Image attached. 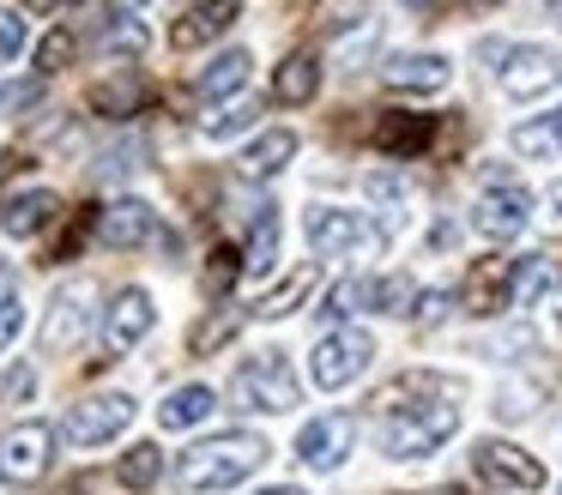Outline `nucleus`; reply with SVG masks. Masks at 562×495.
Returning <instances> with one entry per match:
<instances>
[{
    "label": "nucleus",
    "instance_id": "40",
    "mask_svg": "<svg viewBox=\"0 0 562 495\" xmlns=\"http://www.w3.org/2000/svg\"><path fill=\"white\" fill-rule=\"evenodd\" d=\"M0 393H7V398H13V405H19V398H31V393H37V374H31V369H13V374H7V386H0Z\"/></svg>",
    "mask_w": 562,
    "mask_h": 495
},
{
    "label": "nucleus",
    "instance_id": "44",
    "mask_svg": "<svg viewBox=\"0 0 562 495\" xmlns=\"http://www.w3.org/2000/svg\"><path fill=\"white\" fill-rule=\"evenodd\" d=\"M260 495H308V490H303V483H267Z\"/></svg>",
    "mask_w": 562,
    "mask_h": 495
},
{
    "label": "nucleus",
    "instance_id": "20",
    "mask_svg": "<svg viewBox=\"0 0 562 495\" xmlns=\"http://www.w3.org/2000/svg\"><path fill=\"white\" fill-rule=\"evenodd\" d=\"M291 157H296V133L291 127H272V133H260V139L236 157V169H243L248 181H267V176H279Z\"/></svg>",
    "mask_w": 562,
    "mask_h": 495
},
{
    "label": "nucleus",
    "instance_id": "19",
    "mask_svg": "<svg viewBox=\"0 0 562 495\" xmlns=\"http://www.w3.org/2000/svg\"><path fill=\"white\" fill-rule=\"evenodd\" d=\"M55 212H61V200H55L49 188H25L0 205V229H7V236H37V229L55 224Z\"/></svg>",
    "mask_w": 562,
    "mask_h": 495
},
{
    "label": "nucleus",
    "instance_id": "38",
    "mask_svg": "<svg viewBox=\"0 0 562 495\" xmlns=\"http://www.w3.org/2000/svg\"><path fill=\"white\" fill-rule=\"evenodd\" d=\"M19 326H25V302H19V296H0V350L19 338Z\"/></svg>",
    "mask_w": 562,
    "mask_h": 495
},
{
    "label": "nucleus",
    "instance_id": "15",
    "mask_svg": "<svg viewBox=\"0 0 562 495\" xmlns=\"http://www.w3.org/2000/svg\"><path fill=\"white\" fill-rule=\"evenodd\" d=\"M98 236L110 248H146V241H158V212L146 200H115L98 212Z\"/></svg>",
    "mask_w": 562,
    "mask_h": 495
},
{
    "label": "nucleus",
    "instance_id": "46",
    "mask_svg": "<svg viewBox=\"0 0 562 495\" xmlns=\"http://www.w3.org/2000/svg\"><path fill=\"white\" fill-rule=\"evenodd\" d=\"M134 7H146V0H115V12H122V19H127V12H134Z\"/></svg>",
    "mask_w": 562,
    "mask_h": 495
},
{
    "label": "nucleus",
    "instance_id": "41",
    "mask_svg": "<svg viewBox=\"0 0 562 495\" xmlns=\"http://www.w3.org/2000/svg\"><path fill=\"white\" fill-rule=\"evenodd\" d=\"M25 103H37V85H7L0 91V109H25Z\"/></svg>",
    "mask_w": 562,
    "mask_h": 495
},
{
    "label": "nucleus",
    "instance_id": "43",
    "mask_svg": "<svg viewBox=\"0 0 562 495\" xmlns=\"http://www.w3.org/2000/svg\"><path fill=\"white\" fill-rule=\"evenodd\" d=\"M61 7H74V0H25V12H61Z\"/></svg>",
    "mask_w": 562,
    "mask_h": 495
},
{
    "label": "nucleus",
    "instance_id": "12",
    "mask_svg": "<svg viewBox=\"0 0 562 495\" xmlns=\"http://www.w3.org/2000/svg\"><path fill=\"white\" fill-rule=\"evenodd\" d=\"M369 241L381 236L369 229L363 212H345V205H315L308 212V248L315 254H351V248H369Z\"/></svg>",
    "mask_w": 562,
    "mask_h": 495
},
{
    "label": "nucleus",
    "instance_id": "1",
    "mask_svg": "<svg viewBox=\"0 0 562 495\" xmlns=\"http://www.w3.org/2000/svg\"><path fill=\"white\" fill-rule=\"evenodd\" d=\"M260 459H267V441L255 429H231V435H212V441L188 447L176 459V483L182 490H231L248 471H260Z\"/></svg>",
    "mask_w": 562,
    "mask_h": 495
},
{
    "label": "nucleus",
    "instance_id": "35",
    "mask_svg": "<svg viewBox=\"0 0 562 495\" xmlns=\"http://www.w3.org/2000/svg\"><path fill=\"white\" fill-rule=\"evenodd\" d=\"M74 60V31H49L37 43V72H61Z\"/></svg>",
    "mask_w": 562,
    "mask_h": 495
},
{
    "label": "nucleus",
    "instance_id": "36",
    "mask_svg": "<svg viewBox=\"0 0 562 495\" xmlns=\"http://www.w3.org/2000/svg\"><path fill=\"white\" fill-rule=\"evenodd\" d=\"M236 278H243V254H236V248H212V260H206V290H231Z\"/></svg>",
    "mask_w": 562,
    "mask_h": 495
},
{
    "label": "nucleus",
    "instance_id": "37",
    "mask_svg": "<svg viewBox=\"0 0 562 495\" xmlns=\"http://www.w3.org/2000/svg\"><path fill=\"white\" fill-rule=\"evenodd\" d=\"M19 48H25V19L0 12V60H19Z\"/></svg>",
    "mask_w": 562,
    "mask_h": 495
},
{
    "label": "nucleus",
    "instance_id": "34",
    "mask_svg": "<svg viewBox=\"0 0 562 495\" xmlns=\"http://www.w3.org/2000/svg\"><path fill=\"white\" fill-rule=\"evenodd\" d=\"M115 24H103V48H122V55H139V48H146V24L139 19H122V12H110Z\"/></svg>",
    "mask_w": 562,
    "mask_h": 495
},
{
    "label": "nucleus",
    "instance_id": "2",
    "mask_svg": "<svg viewBox=\"0 0 562 495\" xmlns=\"http://www.w3.org/2000/svg\"><path fill=\"white\" fill-rule=\"evenodd\" d=\"M453 429H460V405H448V398H424V405L387 410L381 447H387V459H429L441 441H453Z\"/></svg>",
    "mask_w": 562,
    "mask_h": 495
},
{
    "label": "nucleus",
    "instance_id": "4",
    "mask_svg": "<svg viewBox=\"0 0 562 495\" xmlns=\"http://www.w3.org/2000/svg\"><path fill=\"white\" fill-rule=\"evenodd\" d=\"M369 357H375V338L357 333V326H333V333H321L315 357H308V374H315V386H345L357 381V374L369 369Z\"/></svg>",
    "mask_w": 562,
    "mask_h": 495
},
{
    "label": "nucleus",
    "instance_id": "30",
    "mask_svg": "<svg viewBox=\"0 0 562 495\" xmlns=\"http://www.w3.org/2000/svg\"><path fill=\"white\" fill-rule=\"evenodd\" d=\"M260 121V103H218V109H206V115H200V133H206V139H236V133L243 127H255Z\"/></svg>",
    "mask_w": 562,
    "mask_h": 495
},
{
    "label": "nucleus",
    "instance_id": "9",
    "mask_svg": "<svg viewBox=\"0 0 562 495\" xmlns=\"http://www.w3.org/2000/svg\"><path fill=\"white\" fill-rule=\"evenodd\" d=\"M472 471L484 483H502V490H538V483H544V465L514 441H477L472 447Z\"/></svg>",
    "mask_w": 562,
    "mask_h": 495
},
{
    "label": "nucleus",
    "instance_id": "32",
    "mask_svg": "<svg viewBox=\"0 0 562 495\" xmlns=\"http://www.w3.org/2000/svg\"><path fill=\"white\" fill-rule=\"evenodd\" d=\"M146 103V85L139 79H110V85H91V109L98 115H127V109Z\"/></svg>",
    "mask_w": 562,
    "mask_h": 495
},
{
    "label": "nucleus",
    "instance_id": "29",
    "mask_svg": "<svg viewBox=\"0 0 562 495\" xmlns=\"http://www.w3.org/2000/svg\"><path fill=\"white\" fill-rule=\"evenodd\" d=\"M357 308H375V278H345V284H333L315 314L321 320H345V314H357Z\"/></svg>",
    "mask_w": 562,
    "mask_h": 495
},
{
    "label": "nucleus",
    "instance_id": "33",
    "mask_svg": "<svg viewBox=\"0 0 562 495\" xmlns=\"http://www.w3.org/2000/svg\"><path fill=\"white\" fill-rule=\"evenodd\" d=\"M375 308H381V314H412V308H417V284H412L405 272L375 278Z\"/></svg>",
    "mask_w": 562,
    "mask_h": 495
},
{
    "label": "nucleus",
    "instance_id": "27",
    "mask_svg": "<svg viewBox=\"0 0 562 495\" xmlns=\"http://www.w3.org/2000/svg\"><path fill=\"white\" fill-rule=\"evenodd\" d=\"M272 260H279V212L260 205L255 236H248V248H243V272H272Z\"/></svg>",
    "mask_w": 562,
    "mask_h": 495
},
{
    "label": "nucleus",
    "instance_id": "11",
    "mask_svg": "<svg viewBox=\"0 0 562 495\" xmlns=\"http://www.w3.org/2000/svg\"><path fill=\"white\" fill-rule=\"evenodd\" d=\"M55 459V429L49 423H19L7 441H0V477H13V483H31L43 477Z\"/></svg>",
    "mask_w": 562,
    "mask_h": 495
},
{
    "label": "nucleus",
    "instance_id": "5",
    "mask_svg": "<svg viewBox=\"0 0 562 495\" xmlns=\"http://www.w3.org/2000/svg\"><path fill=\"white\" fill-rule=\"evenodd\" d=\"M127 423H134V398L127 393H91V398H79V405L67 410L61 435L74 447H98V441H115Z\"/></svg>",
    "mask_w": 562,
    "mask_h": 495
},
{
    "label": "nucleus",
    "instance_id": "14",
    "mask_svg": "<svg viewBox=\"0 0 562 495\" xmlns=\"http://www.w3.org/2000/svg\"><path fill=\"white\" fill-rule=\"evenodd\" d=\"M429 139H436V115H412V109H387V115H375V127H369V145L387 151V157H417Z\"/></svg>",
    "mask_w": 562,
    "mask_h": 495
},
{
    "label": "nucleus",
    "instance_id": "21",
    "mask_svg": "<svg viewBox=\"0 0 562 495\" xmlns=\"http://www.w3.org/2000/svg\"><path fill=\"white\" fill-rule=\"evenodd\" d=\"M321 91V60L315 55H291L279 72H272V103H308Z\"/></svg>",
    "mask_w": 562,
    "mask_h": 495
},
{
    "label": "nucleus",
    "instance_id": "25",
    "mask_svg": "<svg viewBox=\"0 0 562 495\" xmlns=\"http://www.w3.org/2000/svg\"><path fill=\"white\" fill-rule=\"evenodd\" d=\"M550 260L544 254H520V260H514V284H508V308H532L538 296H544L550 290Z\"/></svg>",
    "mask_w": 562,
    "mask_h": 495
},
{
    "label": "nucleus",
    "instance_id": "16",
    "mask_svg": "<svg viewBox=\"0 0 562 495\" xmlns=\"http://www.w3.org/2000/svg\"><path fill=\"white\" fill-rule=\"evenodd\" d=\"M236 12H243V0H200V7H188L170 24V48H206L212 36H224L236 24Z\"/></svg>",
    "mask_w": 562,
    "mask_h": 495
},
{
    "label": "nucleus",
    "instance_id": "26",
    "mask_svg": "<svg viewBox=\"0 0 562 495\" xmlns=\"http://www.w3.org/2000/svg\"><path fill=\"white\" fill-rule=\"evenodd\" d=\"M248 67H255V55H248V48H224V55L200 72V97H231L236 85L248 79Z\"/></svg>",
    "mask_w": 562,
    "mask_h": 495
},
{
    "label": "nucleus",
    "instance_id": "3",
    "mask_svg": "<svg viewBox=\"0 0 562 495\" xmlns=\"http://www.w3.org/2000/svg\"><path fill=\"white\" fill-rule=\"evenodd\" d=\"M231 398L243 410H291L296 398H303V386H296L291 357H284V350H260V357H248L243 369H236Z\"/></svg>",
    "mask_w": 562,
    "mask_h": 495
},
{
    "label": "nucleus",
    "instance_id": "13",
    "mask_svg": "<svg viewBox=\"0 0 562 495\" xmlns=\"http://www.w3.org/2000/svg\"><path fill=\"white\" fill-rule=\"evenodd\" d=\"M508 284H514V260H502V254H484V260L465 266V314H496L508 308Z\"/></svg>",
    "mask_w": 562,
    "mask_h": 495
},
{
    "label": "nucleus",
    "instance_id": "8",
    "mask_svg": "<svg viewBox=\"0 0 562 495\" xmlns=\"http://www.w3.org/2000/svg\"><path fill=\"white\" fill-rule=\"evenodd\" d=\"M557 85H562L557 48H544V43H514V48H508V67H502V91H508V97L532 103V97L557 91Z\"/></svg>",
    "mask_w": 562,
    "mask_h": 495
},
{
    "label": "nucleus",
    "instance_id": "22",
    "mask_svg": "<svg viewBox=\"0 0 562 495\" xmlns=\"http://www.w3.org/2000/svg\"><path fill=\"white\" fill-rule=\"evenodd\" d=\"M212 405H218L212 386H176V393L158 405V423L164 429H194L200 417H212Z\"/></svg>",
    "mask_w": 562,
    "mask_h": 495
},
{
    "label": "nucleus",
    "instance_id": "23",
    "mask_svg": "<svg viewBox=\"0 0 562 495\" xmlns=\"http://www.w3.org/2000/svg\"><path fill=\"white\" fill-rule=\"evenodd\" d=\"M308 290H315V266H296L291 278H279V284H272L267 296L255 302V314H260V320H284V314H296V308H303V296H308Z\"/></svg>",
    "mask_w": 562,
    "mask_h": 495
},
{
    "label": "nucleus",
    "instance_id": "18",
    "mask_svg": "<svg viewBox=\"0 0 562 495\" xmlns=\"http://www.w3.org/2000/svg\"><path fill=\"white\" fill-rule=\"evenodd\" d=\"M86 314H91V284H67L49 308V326H43V350H67L79 345L86 333Z\"/></svg>",
    "mask_w": 562,
    "mask_h": 495
},
{
    "label": "nucleus",
    "instance_id": "17",
    "mask_svg": "<svg viewBox=\"0 0 562 495\" xmlns=\"http://www.w3.org/2000/svg\"><path fill=\"white\" fill-rule=\"evenodd\" d=\"M448 79H453V67L436 48H424V55H393L387 67H381V85H387V91H441Z\"/></svg>",
    "mask_w": 562,
    "mask_h": 495
},
{
    "label": "nucleus",
    "instance_id": "10",
    "mask_svg": "<svg viewBox=\"0 0 562 495\" xmlns=\"http://www.w3.org/2000/svg\"><path fill=\"white\" fill-rule=\"evenodd\" d=\"M357 447V417H345V410H327V417L303 423V435H296V459L315 471H333L345 465V453Z\"/></svg>",
    "mask_w": 562,
    "mask_h": 495
},
{
    "label": "nucleus",
    "instance_id": "24",
    "mask_svg": "<svg viewBox=\"0 0 562 495\" xmlns=\"http://www.w3.org/2000/svg\"><path fill=\"white\" fill-rule=\"evenodd\" d=\"M514 151L520 157H562V109L557 115H532L514 127Z\"/></svg>",
    "mask_w": 562,
    "mask_h": 495
},
{
    "label": "nucleus",
    "instance_id": "45",
    "mask_svg": "<svg viewBox=\"0 0 562 495\" xmlns=\"http://www.w3.org/2000/svg\"><path fill=\"white\" fill-rule=\"evenodd\" d=\"M429 495H472L465 483H441V490H429Z\"/></svg>",
    "mask_w": 562,
    "mask_h": 495
},
{
    "label": "nucleus",
    "instance_id": "47",
    "mask_svg": "<svg viewBox=\"0 0 562 495\" xmlns=\"http://www.w3.org/2000/svg\"><path fill=\"white\" fill-rule=\"evenodd\" d=\"M557 495H562V490H557Z\"/></svg>",
    "mask_w": 562,
    "mask_h": 495
},
{
    "label": "nucleus",
    "instance_id": "28",
    "mask_svg": "<svg viewBox=\"0 0 562 495\" xmlns=\"http://www.w3.org/2000/svg\"><path fill=\"white\" fill-rule=\"evenodd\" d=\"M236 333H243V308H212L206 320H200L194 333H188V350H194V357H212V350L231 345Z\"/></svg>",
    "mask_w": 562,
    "mask_h": 495
},
{
    "label": "nucleus",
    "instance_id": "6",
    "mask_svg": "<svg viewBox=\"0 0 562 495\" xmlns=\"http://www.w3.org/2000/svg\"><path fill=\"white\" fill-rule=\"evenodd\" d=\"M151 320H158V308H151V290H139V284L115 290L110 314H103V362H110V357H127V350H134L139 338L151 333Z\"/></svg>",
    "mask_w": 562,
    "mask_h": 495
},
{
    "label": "nucleus",
    "instance_id": "7",
    "mask_svg": "<svg viewBox=\"0 0 562 495\" xmlns=\"http://www.w3.org/2000/svg\"><path fill=\"white\" fill-rule=\"evenodd\" d=\"M526 217H532V193L520 181H490V193L472 205V229L490 241H514L526 229Z\"/></svg>",
    "mask_w": 562,
    "mask_h": 495
},
{
    "label": "nucleus",
    "instance_id": "42",
    "mask_svg": "<svg viewBox=\"0 0 562 495\" xmlns=\"http://www.w3.org/2000/svg\"><path fill=\"white\" fill-rule=\"evenodd\" d=\"M544 205H550V212H544V224H550V229H557V236H562V181H557V188L544 193Z\"/></svg>",
    "mask_w": 562,
    "mask_h": 495
},
{
    "label": "nucleus",
    "instance_id": "31",
    "mask_svg": "<svg viewBox=\"0 0 562 495\" xmlns=\"http://www.w3.org/2000/svg\"><path fill=\"white\" fill-rule=\"evenodd\" d=\"M158 471H164V453L151 441H134L122 453V465H115V477H122L127 490H151V483H158Z\"/></svg>",
    "mask_w": 562,
    "mask_h": 495
},
{
    "label": "nucleus",
    "instance_id": "39",
    "mask_svg": "<svg viewBox=\"0 0 562 495\" xmlns=\"http://www.w3.org/2000/svg\"><path fill=\"white\" fill-rule=\"evenodd\" d=\"M448 308H453V296H441V290H424V296H417V320L424 326H436V320H448Z\"/></svg>",
    "mask_w": 562,
    "mask_h": 495
}]
</instances>
